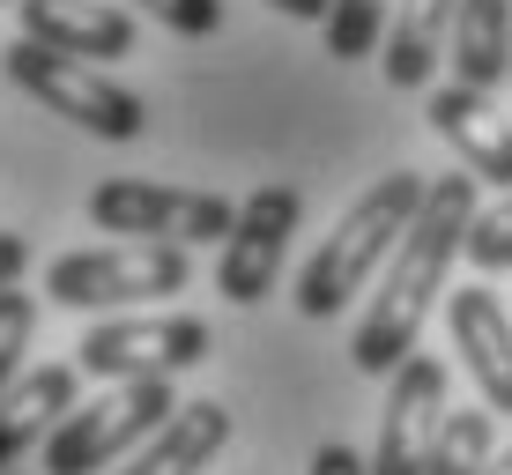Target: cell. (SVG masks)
<instances>
[{"instance_id": "obj_18", "label": "cell", "mask_w": 512, "mask_h": 475, "mask_svg": "<svg viewBox=\"0 0 512 475\" xmlns=\"http://www.w3.org/2000/svg\"><path fill=\"white\" fill-rule=\"evenodd\" d=\"M401 0H334L327 15V52L334 60H372V52L386 45V30H394Z\"/></svg>"}, {"instance_id": "obj_20", "label": "cell", "mask_w": 512, "mask_h": 475, "mask_svg": "<svg viewBox=\"0 0 512 475\" xmlns=\"http://www.w3.org/2000/svg\"><path fill=\"white\" fill-rule=\"evenodd\" d=\"M468 260H475L483 275L512 268V186H505V201L490 208V216H475V231H468Z\"/></svg>"}, {"instance_id": "obj_25", "label": "cell", "mask_w": 512, "mask_h": 475, "mask_svg": "<svg viewBox=\"0 0 512 475\" xmlns=\"http://www.w3.org/2000/svg\"><path fill=\"white\" fill-rule=\"evenodd\" d=\"M490 475H512V453H505V461H498V468H490Z\"/></svg>"}, {"instance_id": "obj_2", "label": "cell", "mask_w": 512, "mask_h": 475, "mask_svg": "<svg viewBox=\"0 0 512 475\" xmlns=\"http://www.w3.org/2000/svg\"><path fill=\"white\" fill-rule=\"evenodd\" d=\"M423 193H431L423 171H386V179L364 193L342 223H334L327 245L305 260V275H297V312H305V320H334V312H342L349 297H357L386 260H394V245L409 238Z\"/></svg>"}, {"instance_id": "obj_22", "label": "cell", "mask_w": 512, "mask_h": 475, "mask_svg": "<svg viewBox=\"0 0 512 475\" xmlns=\"http://www.w3.org/2000/svg\"><path fill=\"white\" fill-rule=\"evenodd\" d=\"M305 475H372V461H364L357 446H320L312 453V468Z\"/></svg>"}, {"instance_id": "obj_4", "label": "cell", "mask_w": 512, "mask_h": 475, "mask_svg": "<svg viewBox=\"0 0 512 475\" xmlns=\"http://www.w3.org/2000/svg\"><path fill=\"white\" fill-rule=\"evenodd\" d=\"M8 82H15V90H30L45 112H60L67 127H90L97 142H141V134H149V104H141L127 82L97 75L90 60L52 52L38 38H15L8 45Z\"/></svg>"}, {"instance_id": "obj_8", "label": "cell", "mask_w": 512, "mask_h": 475, "mask_svg": "<svg viewBox=\"0 0 512 475\" xmlns=\"http://www.w3.org/2000/svg\"><path fill=\"white\" fill-rule=\"evenodd\" d=\"M297 186H260L253 201L238 208L231 238H223V260H216V290L231 305H260L282 275V253H290V231H297Z\"/></svg>"}, {"instance_id": "obj_16", "label": "cell", "mask_w": 512, "mask_h": 475, "mask_svg": "<svg viewBox=\"0 0 512 475\" xmlns=\"http://www.w3.org/2000/svg\"><path fill=\"white\" fill-rule=\"evenodd\" d=\"M453 75L475 90H498L512 75V0H461L453 23Z\"/></svg>"}, {"instance_id": "obj_17", "label": "cell", "mask_w": 512, "mask_h": 475, "mask_svg": "<svg viewBox=\"0 0 512 475\" xmlns=\"http://www.w3.org/2000/svg\"><path fill=\"white\" fill-rule=\"evenodd\" d=\"M490 468H498V431H490V416L483 409H446L423 475H490Z\"/></svg>"}, {"instance_id": "obj_14", "label": "cell", "mask_w": 512, "mask_h": 475, "mask_svg": "<svg viewBox=\"0 0 512 475\" xmlns=\"http://www.w3.org/2000/svg\"><path fill=\"white\" fill-rule=\"evenodd\" d=\"M223 446H231V409L223 401H179L171 424L149 446H134L119 475H201Z\"/></svg>"}, {"instance_id": "obj_9", "label": "cell", "mask_w": 512, "mask_h": 475, "mask_svg": "<svg viewBox=\"0 0 512 475\" xmlns=\"http://www.w3.org/2000/svg\"><path fill=\"white\" fill-rule=\"evenodd\" d=\"M438 424H446V364L409 349L394 364V386H386V424H379L372 475H423Z\"/></svg>"}, {"instance_id": "obj_21", "label": "cell", "mask_w": 512, "mask_h": 475, "mask_svg": "<svg viewBox=\"0 0 512 475\" xmlns=\"http://www.w3.org/2000/svg\"><path fill=\"white\" fill-rule=\"evenodd\" d=\"M134 8H149L164 30H179V38H216L223 30V0H134Z\"/></svg>"}, {"instance_id": "obj_6", "label": "cell", "mask_w": 512, "mask_h": 475, "mask_svg": "<svg viewBox=\"0 0 512 475\" xmlns=\"http://www.w3.org/2000/svg\"><path fill=\"white\" fill-rule=\"evenodd\" d=\"M90 223L119 238H171V245H208L231 238L238 208L223 193H186V186H149V179H97L90 186Z\"/></svg>"}, {"instance_id": "obj_7", "label": "cell", "mask_w": 512, "mask_h": 475, "mask_svg": "<svg viewBox=\"0 0 512 475\" xmlns=\"http://www.w3.org/2000/svg\"><path fill=\"white\" fill-rule=\"evenodd\" d=\"M82 372L90 379H149V372H193V364H208V349H216V334L208 320H97L82 334Z\"/></svg>"}, {"instance_id": "obj_1", "label": "cell", "mask_w": 512, "mask_h": 475, "mask_svg": "<svg viewBox=\"0 0 512 475\" xmlns=\"http://www.w3.org/2000/svg\"><path fill=\"white\" fill-rule=\"evenodd\" d=\"M468 231H475V171L461 164V171H446V179H431V193H423V208L409 223V238H401L394 260H386V290L372 297L357 342H349L357 372L386 379L416 349V334H423V320H431L438 290H446L453 253H468Z\"/></svg>"}, {"instance_id": "obj_11", "label": "cell", "mask_w": 512, "mask_h": 475, "mask_svg": "<svg viewBox=\"0 0 512 475\" xmlns=\"http://www.w3.org/2000/svg\"><path fill=\"white\" fill-rule=\"evenodd\" d=\"M75 394H82V364H38L15 386H0V468H15L30 446H45L82 409Z\"/></svg>"}, {"instance_id": "obj_3", "label": "cell", "mask_w": 512, "mask_h": 475, "mask_svg": "<svg viewBox=\"0 0 512 475\" xmlns=\"http://www.w3.org/2000/svg\"><path fill=\"white\" fill-rule=\"evenodd\" d=\"M186 245L171 238H127V245H90L60 253L45 268V297L67 312H119V305H156L186 290Z\"/></svg>"}, {"instance_id": "obj_23", "label": "cell", "mask_w": 512, "mask_h": 475, "mask_svg": "<svg viewBox=\"0 0 512 475\" xmlns=\"http://www.w3.org/2000/svg\"><path fill=\"white\" fill-rule=\"evenodd\" d=\"M23 268H30V245H23V231H0V290H8V283H23Z\"/></svg>"}, {"instance_id": "obj_13", "label": "cell", "mask_w": 512, "mask_h": 475, "mask_svg": "<svg viewBox=\"0 0 512 475\" xmlns=\"http://www.w3.org/2000/svg\"><path fill=\"white\" fill-rule=\"evenodd\" d=\"M446 327H453V342H461V364L475 372L483 401L512 416V320H505V305H498L483 283H475V290H453V297H446Z\"/></svg>"}, {"instance_id": "obj_24", "label": "cell", "mask_w": 512, "mask_h": 475, "mask_svg": "<svg viewBox=\"0 0 512 475\" xmlns=\"http://www.w3.org/2000/svg\"><path fill=\"white\" fill-rule=\"evenodd\" d=\"M275 15H297V23H327L334 15V0H268Z\"/></svg>"}, {"instance_id": "obj_15", "label": "cell", "mask_w": 512, "mask_h": 475, "mask_svg": "<svg viewBox=\"0 0 512 475\" xmlns=\"http://www.w3.org/2000/svg\"><path fill=\"white\" fill-rule=\"evenodd\" d=\"M453 23H461V0H401L394 30H386V82L431 90L438 60H453Z\"/></svg>"}, {"instance_id": "obj_5", "label": "cell", "mask_w": 512, "mask_h": 475, "mask_svg": "<svg viewBox=\"0 0 512 475\" xmlns=\"http://www.w3.org/2000/svg\"><path fill=\"white\" fill-rule=\"evenodd\" d=\"M171 379L149 372V379H119L112 394H97L90 409H75L60 431L45 438V475H97L112 461H127L134 446H149L156 431L171 424Z\"/></svg>"}, {"instance_id": "obj_12", "label": "cell", "mask_w": 512, "mask_h": 475, "mask_svg": "<svg viewBox=\"0 0 512 475\" xmlns=\"http://www.w3.org/2000/svg\"><path fill=\"white\" fill-rule=\"evenodd\" d=\"M15 15H23V38L75 52V60H127L134 52V23L112 0H23Z\"/></svg>"}, {"instance_id": "obj_19", "label": "cell", "mask_w": 512, "mask_h": 475, "mask_svg": "<svg viewBox=\"0 0 512 475\" xmlns=\"http://www.w3.org/2000/svg\"><path fill=\"white\" fill-rule=\"evenodd\" d=\"M30 342H38V297H30L23 283H8V290H0V386L23 379Z\"/></svg>"}, {"instance_id": "obj_26", "label": "cell", "mask_w": 512, "mask_h": 475, "mask_svg": "<svg viewBox=\"0 0 512 475\" xmlns=\"http://www.w3.org/2000/svg\"><path fill=\"white\" fill-rule=\"evenodd\" d=\"M0 8H23V0H0Z\"/></svg>"}, {"instance_id": "obj_10", "label": "cell", "mask_w": 512, "mask_h": 475, "mask_svg": "<svg viewBox=\"0 0 512 475\" xmlns=\"http://www.w3.org/2000/svg\"><path fill=\"white\" fill-rule=\"evenodd\" d=\"M423 119H431V134L461 156L475 179L512 186V127H505L498 104H490V90H475V82L453 75V82H438V90L423 97Z\"/></svg>"}]
</instances>
